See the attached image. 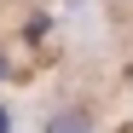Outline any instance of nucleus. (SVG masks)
Listing matches in <instances>:
<instances>
[{"instance_id":"f257e3e1","label":"nucleus","mask_w":133,"mask_h":133,"mask_svg":"<svg viewBox=\"0 0 133 133\" xmlns=\"http://www.w3.org/2000/svg\"><path fill=\"white\" fill-rule=\"evenodd\" d=\"M41 133H93V110H87V104H64V110L46 116Z\"/></svg>"},{"instance_id":"f03ea898","label":"nucleus","mask_w":133,"mask_h":133,"mask_svg":"<svg viewBox=\"0 0 133 133\" xmlns=\"http://www.w3.org/2000/svg\"><path fill=\"white\" fill-rule=\"evenodd\" d=\"M0 133H12V110L6 104H0Z\"/></svg>"},{"instance_id":"7ed1b4c3","label":"nucleus","mask_w":133,"mask_h":133,"mask_svg":"<svg viewBox=\"0 0 133 133\" xmlns=\"http://www.w3.org/2000/svg\"><path fill=\"white\" fill-rule=\"evenodd\" d=\"M0 81H6V58H0Z\"/></svg>"},{"instance_id":"20e7f679","label":"nucleus","mask_w":133,"mask_h":133,"mask_svg":"<svg viewBox=\"0 0 133 133\" xmlns=\"http://www.w3.org/2000/svg\"><path fill=\"white\" fill-rule=\"evenodd\" d=\"M122 6H133V0H122Z\"/></svg>"}]
</instances>
